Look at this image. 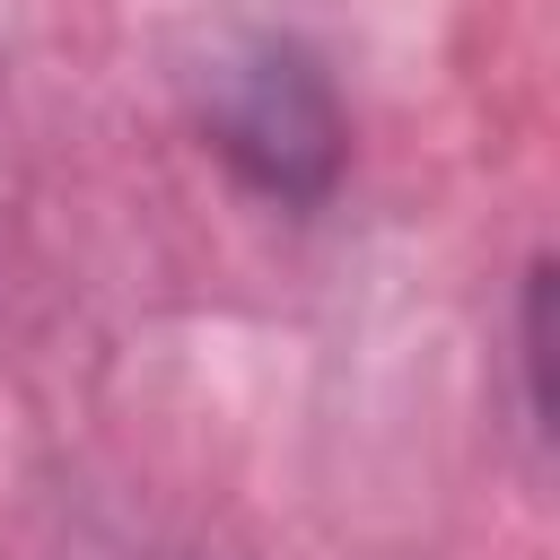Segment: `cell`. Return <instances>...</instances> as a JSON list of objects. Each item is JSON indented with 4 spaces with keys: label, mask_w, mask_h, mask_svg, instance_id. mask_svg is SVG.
Masks as SVG:
<instances>
[{
    "label": "cell",
    "mask_w": 560,
    "mask_h": 560,
    "mask_svg": "<svg viewBox=\"0 0 560 560\" xmlns=\"http://www.w3.org/2000/svg\"><path fill=\"white\" fill-rule=\"evenodd\" d=\"M201 114H210L219 158L254 192H271V201H324L332 192V175H341V114H332V88L306 70V52H289V44L219 52Z\"/></svg>",
    "instance_id": "obj_1"
}]
</instances>
